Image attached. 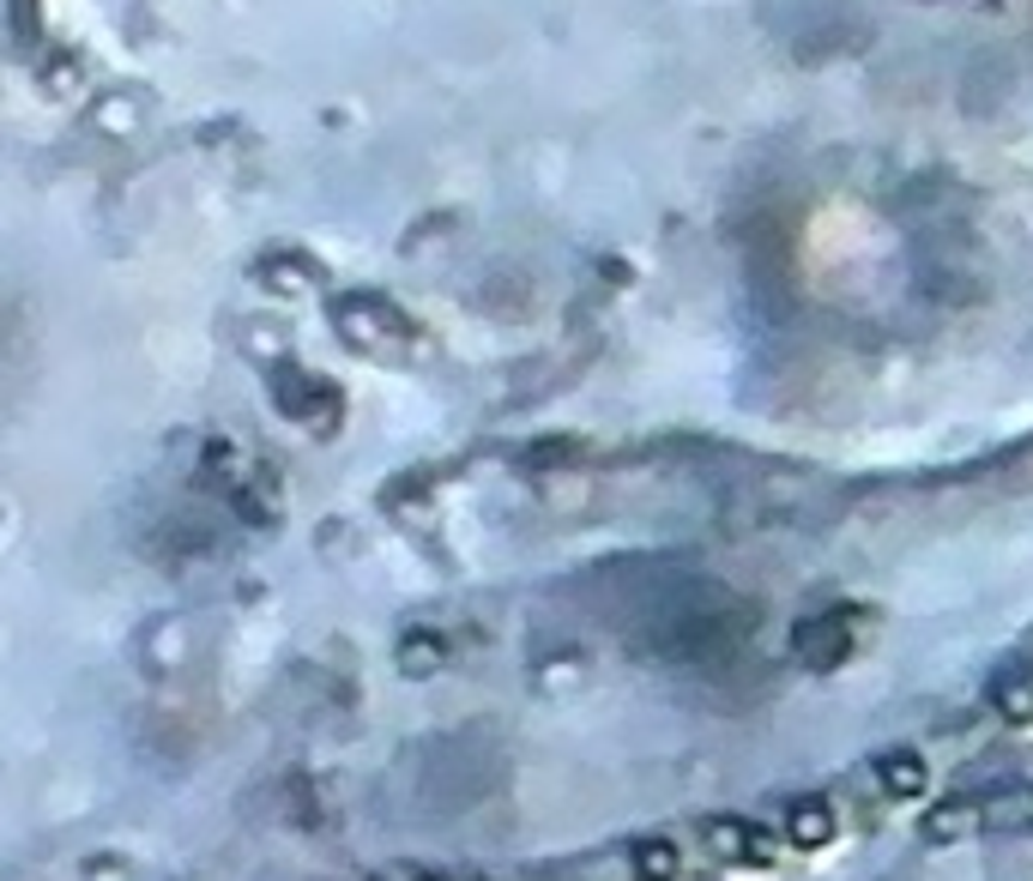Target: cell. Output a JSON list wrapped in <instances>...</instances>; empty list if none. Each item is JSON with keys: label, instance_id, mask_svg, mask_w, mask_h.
Here are the masks:
<instances>
[{"label": "cell", "instance_id": "1", "mask_svg": "<svg viewBox=\"0 0 1033 881\" xmlns=\"http://www.w3.org/2000/svg\"><path fill=\"white\" fill-rule=\"evenodd\" d=\"M756 828H737V821H707V845H713V852L720 857H749L756 852Z\"/></svg>", "mask_w": 1033, "mask_h": 881}, {"label": "cell", "instance_id": "3", "mask_svg": "<svg viewBox=\"0 0 1033 881\" xmlns=\"http://www.w3.org/2000/svg\"><path fill=\"white\" fill-rule=\"evenodd\" d=\"M882 779H889V785L901 791V797H913V791H925V767H918L913 755H889V761H882Z\"/></svg>", "mask_w": 1033, "mask_h": 881}, {"label": "cell", "instance_id": "4", "mask_svg": "<svg viewBox=\"0 0 1033 881\" xmlns=\"http://www.w3.org/2000/svg\"><path fill=\"white\" fill-rule=\"evenodd\" d=\"M635 869H641L647 881H665L671 869H677V852H671V845H641V852H635Z\"/></svg>", "mask_w": 1033, "mask_h": 881}, {"label": "cell", "instance_id": "2", "mask_svg": "<svg viewBox=\"0 0 1033 881\" xmlns=\"http://www.w3.org/2000/svg\"><path fill=\"white\" fill-rule=\"evenodd\" d=\"M828 833H834V821H828V809H822V804L792 809V840H798V845H822Z\"/></svg>", "mask_w": 1033, "mask_h": 881}]
</instances>
